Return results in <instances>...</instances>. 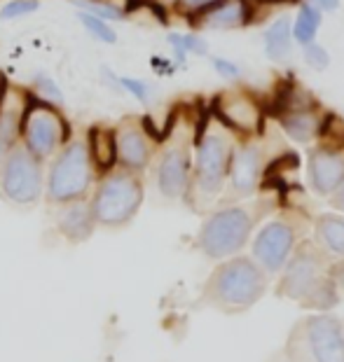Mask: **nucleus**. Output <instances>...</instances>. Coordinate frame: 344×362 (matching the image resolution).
Here are the masks:
<instances>
[{"mask_svg": "<svg viewBox=\"0 0 344 362\" xmlns=\"http://www.w3.org/2000/svg\"><path fill=\"white\" fill-rule=\"evenodd\" d=\"M96 175L85 136H71V141L52 157L50 171L45 175V199L52 206L89 199Z\"/></svg>", "mask_w": 344, "mask_h": 362, "instance_id": "f257e3e1", "label": "nucleus"}, {"mask_svg": "<svg viewBox=\"0 0 344 362\" xmlns=\"http://www.w3.org/2000/svg\"><path fill=\"white\" fill-rule=\"evenodd\" d=\"M89 208L98 227L117 229L129 225L143 204L141 173L115 166L108 173H101L96 187L89 194Z\"/></svg>", "mask_w": 344, "mask_h": 362, "instance_id": "f03ea898", "label": "nucleus"}, {"mask_svg": "<svg viewBox=\"0 0 344 362\" xmlns=\"http://www.w3.org/2000/svg\"><path fill=\"white\" fill-rule=\"evenodd\" d=\"M279 292L309 309H331L338 304V292L326 259L309 243L302 245L288 262Z\"/></svg>", "mask_w": 344, "mask_h": 362, "instance_id": "7ed1b4c3", "label": "nucleus"}, {"mask_svg": "<svg viewBox=\"0 0 344 362\" xmlns=\"http://www.w3.org/2000/svg\"><path fill=\"white\" fill-rule=\"evenodd\" d=\"M265 276L253 262L246 257H236L223 262L211 274L204 288V299L220 311L234 313L248 309L265 292Z\"/></svg>", "mask_w": 344, "mask_h": 362, "instance_id": "20e7f679", "label": "nucleus"}, {"mask_svg": "<svg viewBox=\"0 0 344 362\" xmlns=\"http://www.w3.org/2000/svg\"><path fill=\"white\" fill-rule=\"evenodd\" d=\"M73 129L59 105L40 101L30 94L24 122H21V145L40 161H47L71 141Z\"/></svg>", "mask_w": 344, "mask_h": 362, "instance_id": "39448f33", "label": "nucleus"}, {"mask_svg": "<svg viewBox=\"0 0 344 362\" xmlns=\"http://www.w3.org/2000/svg\"><path fill=\"white\" fill-rule=\"evenodd\" d=\"M290 362H344V332L333 315L302 318L288 339Z\"/></svg>", "mask_w": 344, "mask_h": 362, "instance_id": "423d86ee", "label": "nucleus"}, {"mask_svg": "<svg viewBox=\"0 0 344 362\" xmlns=\"http://www.w3.org/2000/svg\"><path fill=\"white\" fill-rule=\"evenodd\" d=\"M45 194V161L33 157L21 143L0 161V197L12 206H33Z\"/></svg>", "mask_w": 344, "mask_h": 362, "instance_id": "0eeeda50", "label": "nucleus"}, {"mask_svg": "<svg viewBox=\"0 0 344 362\" xmlns=\"http://www.w3.org/2000/svg\"><path fill=\"white\" fill-rule=\"evenodd\" d=\"M232 150H234L232 141H229L225 131L202 129L197 134L193 180H190V187H195L197 194L211 199L223 189V182L229 171V159H232Z\"/></svg>", "mask_w": 344, "mask_h": 362, "instance_id": "6e6552de", "label": "nucleus"}, {"mask_svg": "<svg viewBox=\"0 0 344 362\" xmlns=\"http://www.w3.org/2000/svg\"><path fill=\"white\" fill-rule=\"evenodd\" d=\"M159 141H164V148L155 166L157 189L166 199H180L190 192L193 180V136L188 131L178 134L176 122H171L169 134Z\"/></svg>", "mask_w": 344, "mask_h": 362, "instance_id": "1a4fd4ad", "label": "nucleus"}, {"mask_svg": "<svg viewBox=\"0 0 344 362\" xmlns=\"http://www.w3.org/2000/svg\"><path fill=\"white\" fill-rule=\"evenodd\" d=\"M253 229V215L241 206L216 211L204 222L197 236V245L211 259H223L243 248Z\"/></svg>", "mask_w": 344, "mask_h": 362, "instance_id": "9d476101", "label": "nucleus"}, {"mask_svg": "<svg viewBox=\"0 0 344 362\" xmlns=\"http://www.w3.org/2000/svg\"><path fill=\"white\" fill-rule=\"evenodd\" d=\"M115 129V152H117V166L127 171L141 173L150 166L155 155L150 129L139 117H125Z\"/></svg>", "mask_w": 344, "mask_h": 362, "instance_id": "9b49d317", "label": "nucleus"}, {"mask_svg": "<svg viewBox=\"0 0 344 362\" xmlns=\"http://www.w3.org/2000/svg\"><path fill=\"white\" fill-rule=\"evenodd\" d=\"M30 91L12 82H0V161L21 141V122Z\"/></svg>", "mask_w": 344, "mask_h": 362, "instance_id": "f8f14e48", "label": "nucleus"}, {"mask_svg": "<svg viewBox=\"0 0 344 362\" xmlns=\"http://www.w3.org/2000/svg\"><path fill=\"white\" fill-rule=\"evenodd\" d=\"M295 245V232L286 222H270L260 229L253 243V255L267 272H279L288 262L290 250Z\"/></svg>", "mask_w": 344, "mask_h": 362, "instance_id": "ddd939ff", "label": "nucleus"}, {"mask_svg": "<svg viewBox=\"0 0 344 362\" xmlns=\"http://www.w3.org/2000/svg\"><path fill=\"white\" fill-rule=\"evenodd\" d=\"M216 117L220 124H225L241 134H253L260 127V107L243 94H223L213 103Z\"/></svg>", "mask_w": 344, "mask_h": 362, "instance_id": "4468645a", "label": "nucleus"}, {"mask_svg": "<svg viewBox=\"0 0 344 362\" xmlns=\"http://www.w3.org/2000/svg\"><path fill=\"white\" fill-rule=\"evenodd\" d=\"M260 175H263V152H260V148H256V145H243L239 150H232L227 178L234 194L239 197L253 194Z\"/></svg>", "mask_w": 344, "mask_h": 362, "instance_id": "2eb2a0df", "label": "nucleus"}, {"mask_svg": "<svg viewBox=\"0 0 344 362\" xmlns=\"http://www.w3.org/2000/svg\"><path fill=\"white\" fill-rule=\"evenodd\" d=\"M309 180L319 194H333L344 182V159L338 152L314 150L309 155Z\"/></svg>", "mask_w": 344, "mask_h": 362, "instance_id": "dca6fc26", "label": "nucleus"}, {"mask_svg": "<svg viewBox=\"0 0 344 362\" xmlns=\"http://www.w3.org/2000/svg\"><path fill=\"white\" fill-rule=\"evenodd\" d=\"M57 227L64 238H68L71 243H82L94 234L96 222L94 215H91V208L87 199H80V202H71L59 206V218H57Z\"/></svg>", "mask_w": 344, "mask_h": 362, "instance_id": "f3484780", "label": "nucleus"}, {"mask_svg": "<svg viewBox=\"0 0 344 362\" xmlns=\"http://www.w3.org/2000/svg\"><path fill=\"white\" fill-rule=\"evenodd\" d=\"M193 21L204 28H243L248 24V5L246 0H220L209 10L195 14Z\"/></svg>", "mask_w": 344, "mask_h": 362, "instance_id": "a211bd4d", "label": "nucleus"}, {"mask_svg": "<svg viewBox=\"0 0 344 362\" xmlns=\"http://www.w3.org/2000/svg\"><path fill=\"white\" fill-rule=\"evenodd\" d=\"M87 150L94 164L96 173H108L110 168L117 166V152H115V129L96 124L89 129V134L85 136Z\"/></svg>", "mask_w": 344, "mask_h": 362, "instance_id": "6ab92c4d", "label": "nucleus"}, {"mask_svg": "<svg viewBox=\"0 0 344 362\" xmlns=\"http://www.w3.org/2000/svg\"><path fill=\"white\" fill-rule=\"evenodd\" d=\"M279 122L284 127L286 136L293 138L297 143H309L311 138L321 134V119L316 112L307 110V107H290V110L279 115Z\"/></svg>", "mask_w": 344, "mask_h": 362, "instance_id": "aec40b11", "label": "nucleus"}, {"mask_svg": "<svg viewBox=\"0 0 344 362\" xmlns=\"http://www.w3.org/2000/svg\"><path fill=\"white\" fill-rule=\"evenodd\" d=\"M290 42H293V24H290V17H286V14H284V17H279L265 33V54H267V59L279 61V59L288 57Z\"/></svg>", "mask_w": 344, "mask_h": 362, "instance_id": "412c9836", "label": "nucleus"}, {"mask_svg": "<svg viewBox=\"0 0 344 362\" xmlns=\"http://www.w3.org/2000/svg\"><path fill=\"white\" fill-rule=\"evenodd\" d=\"M316 236L326 250L335 252V255H344V218H338V215L319 218Z\"/></svg>", "mask_w": 344, "mask_h": 362, "instance_id": "4be33fe9", "label": "nucleus"}, {"mask_svg": "<svg viewBox=\"0 0 344 362\" xmlns=\"http://www.w3.org/2000/svg\"><path fill=\"white\" fill-rule=\"evenodd\" d=\"M319 26H321V10L319 7L316 5H302L300 12H297V17H295V24H293V37L304 47V45L316 40Z\"/></svg>", "mask_w": 344, "mask_h": 362, "instance_id": "5701e85b", "label": "nucleus"}, {"mask_svg": "<svg viewBox=\"0 0 344 362\" xmlns=\"http://www.w3.org/2000/svg\"><path fill=\"white\" fill-rule=\"evenodd\" d=\"M82 12H89L94 17L108 21H125L129 17V5L122 0H75Z\"/></svg>", "mask_w": 344, "mask_h": 362, "instance_id": "b1692460", "label": "nucleus"}, {"mask_svg": "<svg viewBox=\"0 0 344 362\" xmlns=\"http://www.w3.org/2000/svg\"><path fill=\"white\" fill-rule=\"evenodd\" d=\"M169 45L173 49V64L176 66L185 64L190 54H195V57H206V52H209L206 42L195 33H169Z\"/></svg>", "mask_w": 344, "mask_h": 362, "instance_id": "393cba45", "label": "nucleus"}, {"mask_svg": "<svg viewBox=\"0 0 344 362\" xmlns=\"http://www.w3.org/2000/svg\"><path fill=\"white\" fill-rule=\"evenodd\" d=\"M101 73H103V78L108 80V84L113 89L125 91V94L134 96L139 103H148L150 101V84L148 82H143L139 78H129V75H117V73H113L110 68H103Z\"/></svg>", "mask_w": 344, "mask_h": 362, "instance_id": "a878e982", "label": "nucleus"}, {"mask_svg": "<svg viewBox=\"0 0 344 362\" xmlns=\"http://www.w3.org/2000/svg\"><path fill=\"white\" fill-rule=\"evenodd\" d=\"M78 19H80L82 28H85L96 42H103V45H115V42H117V33H115V28L108 24V21L98 19V17H94V14L82 12V10L78 12Z\"/></svg>", "mask_w": 344, "mask_h": 362, "instance_id": "bb28decb", "label": "nucleus"}, {"mask_svg": "<svg viewBox=\"0 0 344 362\" xmlns=\"http://www.w3.org/2000/svg\"><path fill=\"white\" fill-rule=\"evenodd\" d=\"M35 98L40 101H47L52 105H59L64 103V91H61L59 82L55 78H50L47 73H35L33 75V91H30Z\"/></svg>", "mask_w": 344, "mask_h": 362, "instance_id": "cd10ccee", "label": "nucleus"}, {"mask_svg": "<svg viewBox=\"0 0 344 362\" xmlns=\"http://www.w3.org/2000/svg\"><path fill=\"white\" fill-rule=\"evenodd\" d=\"M40 10V0H7L0 7V19L3 21H14V19H24L30 17Z\"/></svg>", "mask_w": 344, "mask_h": 362, "instance_id": "c85d7f7f", "label": "nucleus"}, {"mask_svg": "<svg viewBox=\"0 0 344 362\" xmlns=\"http://www.w3.org/2000/svg\"><path fill=\"white\" fill-rule=\"evenodd\" d=\"M304 59H307V64L314 68V71H323V68L331 64V57H328V52L323 45H319L316 40L304 45Z\"/></svg>", "mask_w": 344, "mask_h": 362, "instance_id": "c756f323", "label": "nucleus"}, {"mask_svg": "<svg viewBox=\"0 0 344 362\" xmlns=\"http://www.w3.org/2000/svg\"><path fill=\"white\" fill-rule=\"evenodd\" d=\"M211 64H213V71H216L218 75H223L225 80H236L241 75V68L225 57H213Z\"/></svg>", "mask_w": 344, "mask_h": 362, "instance_id": "7c9ffc66", "label": "nucleus"}, {"mask_svg": "<svg viewBox=\"0 0 344 362\" xmlns=\"http://www.w3.org/2000/svg\"><path fill=\"white\" fill-rule=\"evenodd\" d=\"M216 3H220V0H178V7L183 12H188L190 17H195V14L209 10V7Z\"/></svg>", "mask_w": 344, "mask_h": 362, "instance_id": "2f4dec72", "label": "nucleus"}, {"mask_svg": "<svg viewBox=\"0 0 344 362\" xmlns=\"http://www.w3.org/2000/svg\"><path fill=\"white\" fill-rule=\"evenodd\" d=\"M311 5H316L319 10H326V12H333L340 7V0H314Z\"/></svg>", "mask_w": 344, "mask_h": 362, "instance_id": "473e14b6", "label": "nucleus"}, {"mask_svg": "<svg viewBox=\"0 0 344 362\" xmlns=\"http://www.w3.org/2000/svg\"><path fill=\"white\" fill-rule=\"evenodd\" d=\"M333 204L340 208V211H344V182L340 185L338 189H335V197H333Z\"/></svg>", "mask_w": 344, "mask_h": 362, "instance_id": "72a5a7b5", "label": "nucleus"}, {"mask_svg": "<svg viewBox=\"0 0 344 362\" xmlns=\"http://www.w3.org/2000/svg\"><path fill=\"white\" fill-rule=\"evenodd\" d=\"M335 279H338V281H340V285L344 288V264H340L338 269H335Z\"/></svg>", "mask_w": 344, "mask_h": 362, "instance_id": "f704fd0d", "label": "nucleus"}]
</instances>
